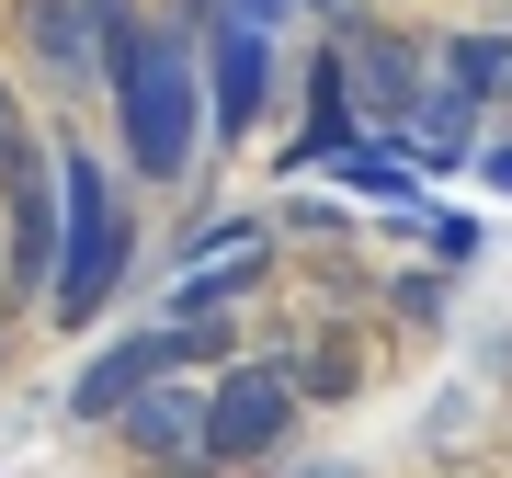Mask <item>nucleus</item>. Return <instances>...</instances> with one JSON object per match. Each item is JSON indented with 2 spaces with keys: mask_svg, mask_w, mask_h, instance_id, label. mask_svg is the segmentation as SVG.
Here are the masks:
<instances>
[{
  "mask_svg": "<svg viewBox=\"0 0 512 478\" xmlns=\"http://www.w3.org/2000/svg\"><path fill=\"white\" fill-rule=\"evenodd\" d=\"M194 23V12H183ZM183 23H148L114 46V126H126V171L137 183H183L194 171V126H205V69H194V35Z\"/></svg>",
  "mask_w": 512,
  "mask_h": 478,
  "instance_id": "f257e3e1",
  "label": "nucleus"
},
{
  "mask_svg": "<svg viewBox=\"0 0 512 478\" xmlns=\"http://www.w3.org/2000/svg\"><path fill=\"white\" fill-rule=\"evenodd\" d=\"M126 217H114V171L92 160V148H57V296H46V319L57 331H92L103 319V296L126 285Z\"/></svg>",
  "mask_w": 512,
  "mask_h": 478,
  "instance_id": "f03ea898",
  "label": "nucleus"
},
{
  "mask_svg": "<svg viewBox=\"0 0 512 478\" xmlns=\"http://www.w3.org/2000/svg\"><path fill=\"white\" fill-rule=\"evenodd\" d=\"M285 422H296V365H217V387H205L194 478H205V467H251V456H274Z\"/></svg>",
  "mask_w": 512,
  "mask_h": 478,
  "instance_id": "7ed1b4c3",
  "label": "nucleus"
},
{
  "mask_svg": "<svg viewBox=\"0 0 512 478\" xmlns=\"http://www.w3.org/2000/svg\"><path fill=\"white\" fill-rule=\"evenodd\" d=\"M205 353H217V331H160V319H148V331L103 342L92 365H80L69 410H80V422H114V410H126V399H148V387H160V376H194Z\"/></svg>",
  "mask_w": 512,
  "mask_h": 478,
  "instance_id": "20e7f679",
  "label": "nucleus"
},
{
  "mask_svg": "<svg viewBox=\"0 0 512 478\" xmlns=\"http://www.w3.org/2000/svg\"><path fill=\"white\" fill-rule=\"evenodd\" d=\"M23 35H35V57L57 80H103L114 46L137 35V12L126 0H23Z\"/></svg>",
  "mask_w": 512,
  "mask_h": 478,
  "instance_id": "39448f33",
  "label": "nucleus"
},
{
  "mask_svg": "<svg viewBox=\"0 0 512 478\" xmlns=\"http://www.w3.org/2000/svg\"><path fill=\"white\" fill-rule=\"evenodd\" d=\"M205 126L217 137H251L262 103H274V35H239V23H205Z\"/></svg>",
  "mask_w": 512,
  "mask_h": 478,
  "instance_id": "423d86ee",
  "label": "nucleus"
},
{
  "mask_svg": "<svg viewBox=\"0 0 512 478\" xmlns=\"http://www.w3.org/2000/svg\"><path fill=\"white\" fill-rule=\"evenodd\" d=\"M251 285H262V228H239V239H217V251H194L183 274H171L160 331H217V308H239Z\"/></svg>",
  "mask_w": 512,
  "mask_h": 478,
  "instance_id": "0eeeda50",
  "label": "nucleus"
},
{
  "mask_svg": "<svg viewBox=\"0 0 512 478\" xmlns=\"http://www.w3.org/2000/svg\"><path fill=\"white\" fill-rule=\"evenodd\" d=\"M342 69H353V114H376V126H421V57L387 35V23H365V12L342 23Z\"/></svg>",
  "mask_w": 512,
  "mask_h": 478,
  "instance_id": "6e6552de",
  "label": "nucleus"
},
{
  "mask_svg": "<svg viewBox=\"0 0 512 478\" xmlns=\"http://www.w3.org/2000/svg\"><path fill=\"white\" fill-rule=\"evenodd\" d=\"M114 444H137V456H160V467H194V444H205V387L160 376L148 399L114 410Z\"/></svg>",
  "mask_w": 512,
  "mask_h": 478,
  "instance_id": "1a4fd4ad",
  "label": "nucleus"
},
{
  "mask_svg": "<svg viewBox=\"0 0 512 478\" xmlns=\"http://www.w3.org/2000/svg\"><path fill=\"white\" fill-rule=\"evenodd\" d=\"M35 183H57V148L35 137V114H23V92L0 80V194H35Z\"/></svg>",
  "mask_w": 512,
  "mask_h": 478,
  "instance_id": "9d476101",
  "label": "nucleus"
},
{
  "mask_svg": "<svg viewBox=\"0 0 512 478\" xmlns=\"http://www.w3.org/2000/svg\"><path fill=\"white\" fill-rule=\"evenodd\" d=\"M444 92H456V103L512 92V35H444Z\"/></svg>",
  "mask_w": 512,
  "mask_h": 478,
  "instance_id": "9b49d317",
  "label": "nucleus"
},
{
  "mask_svg": "<svg viewBox=\"0 0 512 478\" xmlns=\"http://www.w3.org/2000/svg\"><path fill=\"white\" fill-rule=\"evenodd\" d=\"M330 171H342L353 194H387V205H399V217H421V205H433V194H421V171L399 160V148H342V160H330Z\"/></svg>",
  "mask_w": 512,
  "mask_h": 478,
  "instance_id": "f8f14e48",
  "label": "nucleus"
},
{
  "mask_svg": "<svg viewBox=\"0 0 512 478\" xmlns=\"http://www.w3.org/2000/svg\"><path fill=\"white\" fill-rule=\"evenodd\" d=\"M296 399H353V342H319L308 376H296Z\"/></svg>",
  "mask_w": 512,
  "mask_h": 478,
  "instance_id": "ddd939ff",
  "label": "nucleus"
},
{
  "mask_svg": "<svg viewBox=\"0 0 512 478\" xmlns=\"http://www.w3.org/2000/svg\"><path fill=\"white\" fill-rule=\"evenodd\" d=\"M194 12H205V23H239V35H274L285 0H194Z\"/></svg>",
  "mask_w": 512,
  "mask_h": 478,
  "instance_id": "4468645a",
  "label": "nucleus"
},
{
  "mask_svg": "<svg viewBox=\"0 0 512 478\" xmlns=\"http://www.w3.org/2000/svg\"><path fill=\"white\" fill-rule=\"evenodd\" d=\"M478 183H490V194H512V148H490V160H478Z\"/></svg>",
  "mask_w": 512,
  "mask_h": 478,
  "instance_id": "2eb2a0df",
  "label": "nucleus"
},
{
  "mask_svg": "<svg viewBox=\"0 0 512 478\" xmlns=\"http://www.w3.org/2000/svg\"><path fill=\"white\" fill-rule=\"evenodd\" d=\"M319 12H342V0H319Z\"/></svg>",
  "mask_w": 512,
  "mask_h": 478,
  "instance_id": "dca6fc26",
  "label": "nucleus"
},
{
  "mask_svg": "<svg viewBox=\"0 0 512 478\" xmlns=\"http://www.w3.org/2000/svg\"><path fill=\"white\" fill-rule=\"evenodd\" d=\"M501 103H512V92H501Z\"/></svg>",
  "mask_w": 512,
  "mask_h": 478,
  "instance_id": "f3484780",
  "label": "nucleus"
}]
</instances>
